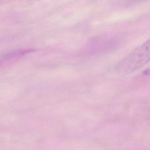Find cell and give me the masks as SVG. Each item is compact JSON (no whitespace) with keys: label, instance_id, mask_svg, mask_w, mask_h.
<instances>
[{"label":"cell","instance_id":"obj_1","mask_svg":"<svg viewBox=\"0 0 150 150\" xmlns=\"http://www.w3.org/2000/svg\"><path fill=\"white\" fill-rule=\"evenodd\" d=\"M150 42L148 39L134 49L117 64V70L122 74H127L139 69L149 61Z\"/></svg>","mask_w":150,"mask_h":150},{"label":"cell","instance_id":"obj_2","mask_svg":"<svg viewBox=\"0 0 150 150\" xmlns=\"http://www.w3.org/2000/svg\"><path fill=\"white\" fill-rule=\"evenodd\" d=\"M129 1H131V2H142V1H146V0H129Z\"/></svg>","mask_w":150,"mask_h":150}]
</instances>
